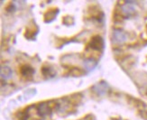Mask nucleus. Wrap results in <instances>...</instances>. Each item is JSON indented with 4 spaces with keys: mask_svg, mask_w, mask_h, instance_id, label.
<instances>
[{
    "mask_svg": "<svg viewBox=\"0 0 147 120\" xmlns=\"http://www.w3.org/2000/svg\"><path fill=\"white\" fill-rule=\"evenodd\" d=\"M126 40L127 34L123 30L116 29L113 31V43H116V44H121V43H125Z\"/></svg>",
    "mask_w": 147,
    "mask_h": 120,
    "instance_id": "f257e3e1",
    "label": "nucleus"
},
{
    "mask_svg": "<svg viewBox=\"0 0 147 120\" xmlns=\"http://www.w3.org/2000/svg\"><path fill=\"white\" fill-rule=\"evenodd\" d=\"M93 91L98 96H104L108 91V85L106 82L101 81L99 83H97L93 87Z\"/></svg>",
    "mask_w": 147,
    "mask_h": 120,
    "instance_id": "f03ea898",
    "label": "nucleus"
},
{
    "mask_svg": "<svg viewBox=\"0 0 147 120\" xmlns=\"http://www.w3.org/2000/svg\"><path fill=\"white\" fill-rule=\"evenodd\" d=\"M90 47H91L93 50H97V51H101L104 48V41L103 39L100 36H95L91 39L89 43Z\"/></svg>",
    "mask_w": 147,
    "mask_h": 120,
    "instance_id": "7ed1b4c3",
    "label": "nucleus"
},
{
    "mask_svg": "<svg viewBox=\"0 0 147 120\" xmlns=\"http://www.w3.org/2000/svg\"><path fill=\"white\" fill-rule=\"evenodd\" d=\"M13 71L11 68L8 66H2L1 67V78L4 79H8L12 77Z\"/></svg>",
    "mask_w": 147,
    "mask_h": 120,
    "instance_id": "20e7f679",
    "label": "nucleus"
},
{
    "mask_svg": "<svg viewBox=\"0 0 147 120\" xmlns=\"http://www.w3.org/2000/svg\"><path fill=\"white\" fill-rule=\"evenodd\" d=\"M21 73L24 77L26 78H31L32 76L34 73V70L32 68L31 66H27V65H24L21 68Z\"/></svg>",
    "mask_w": 147,
    "mask_h": 120,
    "instance_id": "39448f33",
    "label": "nucleus"
},
{
    "mask_svg": "<svg viewBox=\"0 0 147 120\" xmlns=\"http://www.w3.org/2000/svg\"><path fill=\"white\" fill-rule=\"evenodd\" d=\"M96 65H97V62L93 59H87L83 61V66L87 71H90V70H94Z\"/></svg>",
    "mask_w": 147,
    "mask_h": 120,
    "instance_id": "423d86ee",
    "label": "nucleus"
},
{
    "mask_svg": "<svg viewBox=\"0 0 147 120\" xmlns=\"http://www.w3.org/2000/svg\"><path fill=\"white\" fill-rule=\"evenodd\" d=\"M38 113L41 116H44L50 113V107L47 103H42L38 107Z\"/></svg>",
    "mask_w": 147,
    "mask_h": 120,
    "instance_id": "0eeeda50",
    "label": "nucleus"
},
{
    "mask_svg": "<svg viewBox=\"0 0 147 120\" xmlns=\"http://www.w3.org/2000/svg\"><path fill=\"white\" fill-rule=\"evenodd\" d=\"M122 11H123V13L125 14V15H130L135 13V8H134V6H132L130 3H127V4H125V6L122 7Z\"/></svg>",
    "mask_w": 147,
    "mask_h": 120,
    "instance_id": "6e6552de",
    "label": "nucleus"
}]
</instances>
